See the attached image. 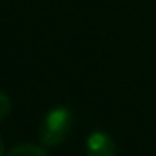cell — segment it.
<instances>
[{"mask_svg": "<svg viewBox=\"0 0 156 156\" xmlns=\"http://www.w3.org/2000/svg\"><path fill=\"white\" fill-rule=\"evenodd\" d=\"M72 127H73V114L68 108L64 107L51 108L42 119L41 134H39L41 141L48 147L59 145L68 138V134L72 132Z\"/></svg>", "mask_w": 156, "mask_h": 156, "instance_id": "6da1fadb", "label": "cell"}, {"mask_svg": "<svg viewBox=\"0 0 156 156\" xmlns=\"http://www.w3.org/2000/svg\"><path fill=\"white\" fill-rule=\"evenodd\" d=\"M118 147L110 134L94 130L87 140V156H116Z\"/></svg>", "mask_w": 156, "mask_h": 156, "instance_id": "7a4b0ae2", "label": "cell"}, {"mask_svg": "<svg viewBox=\"0 0 156 156\" xmlns=\"http://www.w3.org/2000/svg\"><path fill=\"white\" fill-rule=\"evenodd\" d=\"M6 156H48V154H46V151H44L42 147L26 143V145H17V147H13Z\"/></svg>", "mask_w": 156, "mask_h": 156, "instance_id": "3957f363", "label": "cell"}, {"mask_svg": "<svg viewBox=\"0 0 156 156\" xmlns=\"http://www.w3.org/2000/svg\"><path fill=\"white\" fill-rule=\"evenodd\" d=\"M9 110H11V99L6 92L0 90V121H4L8 118Z\"/></svg>", "mask_w": 156, "mask_h": 156, "instance_id": "277c9868", "label": "cell"}, {"mask_svg": "<svg viewBox=\"0 0 156 156\" xmlns=\"http://www.w3.org/2000/svg\"><path fill=\"white\" fill-rule=\"evenodd\" d=\"M0 156H6L4 154V141H2V138H0Z\"/></svg>", "mask_w": 156, "mask_h": 156, "instance_id": "5b68a950", "label": "cell"}]
</instances>
